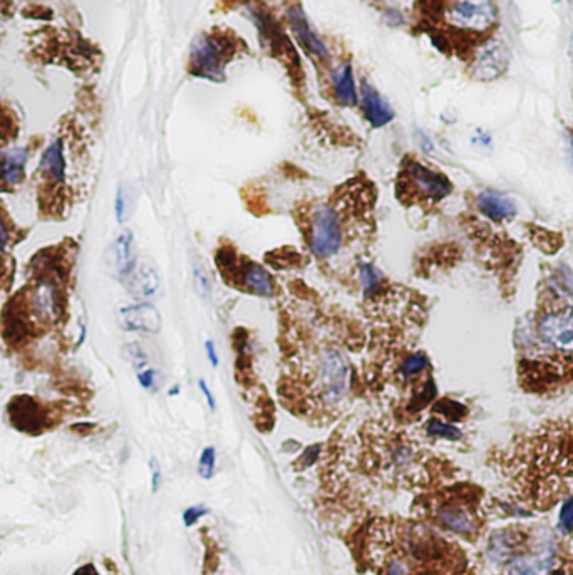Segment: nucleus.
Here are the masks:
<instances>
[{
    "mask_svg": "<svg viewBox=\"0 0 573 575\" xmlns=\"http://www.w3.org/2000/svg\"><path fill=\"white\" fill-rule=\"evenodd\" d=\"M240 279L241 282H243L245 289L257 294V296L270 297L273 296V291H275L270 274L263 267H260L258 264L253 262L243 264V267L240 269Z\"/></svg>",
    "mask_w": 573,
    "mask_h": 575,
    "instance_id": "a211bd4d",
    "label": "nucleus"
},
{
    "mask_svg": "<svg viewBox=\"0 0 573 575\" xmlns=\"http://www.w3.org/2000/svg\"><path fill=\"white\" fill-rule=\"evenodd\" d=\"M59 291L51 280H41L29 294V309L41 322H54L59 317Z\"/></svg>",
    "mask_w": 573,
    "mask_h": 575,
    "instance_id": "1a4fd4ad",
    "label": "nucleus"
},
{
    "mask_svg": "<svg viewBox=\"0 0 573 575\" xmlns=\"http://www.w3.org/2000/svg\"><path fill=\"white\" fill-rule=\"evenodd\" d=\"M570 158H572V163H573V138H572V143H570Z\"/></svg>",
    "mask_w": 573,
    "mask_h": 575,
    "instance_id": "4c0bfd02",
    "label": "nucleus"
},
{
    "mask_svg": "<svg viewBox=\"0 0 573 575\" xmlns=\"http://www.w3.org/2000/svg\"><path fill=\"white\" fill-rule=\"evenodd\" d=\"M340 242L342 235L337 213L332 208H320L312 225V250L319 257H330L339 250Z\"/></svg>",
    "mask_w": 573,
    "mask_h": 575,
    "instance_id": "39448f33",
    "label": "nucleus"
},
{
    "mask_svg": "<svg viewBox=\"0 0 573 575\" xmlns=\"http://www.w3.org/2000/svg\"><path fill=\"white\" fill-rule=\"evenodd\" d=\"M288 19H290V24H292V29L293 32H295L298 42H300L302 47L309 52V54L319 57V59H325L327 56H329V51H327V47L324 42L319 36L315 34L314 31H312L309 21H307V17L304 16V12L302 11H290L288 14Z\"/></svg>",
    "mask_w": 573,
    "mask_h": 575,
    "instance_id": "ddd939ff",
    "label": "nucleus"
},
{
    "mask_svg": "<svg viewBox=\"0 0 573 575\" xmlns=\"http://www.w3.org/2000/svg\"><path fill=\"white\" fill-rule=\"evenodd\" d=\"M334 91L337 94L339 101L345 106H354L357 103L356 94V83H354V74L350 66H344L334 74Z\"/></svg>",
    "mask_w": 573,
    "mask_h": 575,
    "instance_id": "412c9836",
    "label": "nucleus"
},
{
    "mask_svg": "<svg viewBox=\"0 0 573 575\" xmlns=\"http://www.w3.org/2000/svg\"><path fill=\"white\" fill-rule=\"evenodd\" d=\"M208 513V510L203 505H195V507H189L186 512L183 513V522L186 527H191L195 525L198 520L201 519V517H205Z\"/></svg>",
    "mask_w": 573,
    "mask_h": 575,
    "instance_id": "cd10ccee",
    "label": "nucleus"
},
{
    "mask_svg": "<svg viewBox=\"0 0 573 575\" xmlns=\"http://www.w3.org/2000/svg\"><path fill=\"white\" fill-rule=\"evenodd\" d=\"M572 56H573V37H572Z\"/></svg>",
    "mask_w": 573,
    "mask_h": 575,
    "instance_id": "58836bf2",
    "label": "nucleus"
},
{
    "mask_svg": "<svg viewBox=\"0 0 573 575\" xmlns=\"http://www.w3.org/2000/svg\"><path fill=\"white\" fill-rule=\"evenodd\" d=\"M537 334L545 346L557 351L573 368V311L567 307H550L540 314Z\"/></svg>",
    "mask_w": 573,
    "mask_h": 575,
    "instance_id": "f03ea898",
    "label": "nucleus"
},
{
    "mask_svg": "<svg viewBox=\"0 0 573 575\" xmlns=\"http://www.w3.org/2000/svg\"><path fill=\"white\" fill-rule=\"evenodd\" d=\"M508 51L501 44H490L478 54L475 64V78L480 81H493L508 68Z\"/></svg>",
    "mask_w": 573,
    "mask_h": 575,
    "instance_id": "9b49d317",
    "label": "nucleus"
},
{
    "mask_svg": "<svg viewBox=\"0 0 573 575\" xmlns=\"http://www.w3.org/2000/svg\"><path fill=\"white\" fill-rule=\"evenodd\" d=\"M434 394H436L434 383L428 381L423 386V389H421L416 396H413V401H411V410H421V408L428 405L431 399L434 398Z\"/></svg>",
    "mask_w": 573,
    "mask_h": 575,
    "instance_id": "bb28decb",
    "label": "nucleus"
},
{
    "mask_svg": "<svg viewBox=\"0 0 573 575\" xmlns=\"http://www.w3.org/2000/svg\"><path fill=\"white\" fill-rule=\"evenodd\" d=\"M319 448H320V446H314V448L307 450V453H305V456H304V463H305V465L314 463L315 456H317V453H319Z\"/></svg>",
    "mask_w": 573,
    "mask_h": 575,
    "instance_id": "e433bc0d",
    "label": "nucleus"
},
{
    "mask_svg": "<svg viewBox=\"0 0 573 575\" xmlns=\"http://www.w3.org/2000/svg\"><path fill=\"white\" fill-rule=\"evenodd\" d=\"M195 287L201 297H206L210 294V280H208L206 272H203L200 267L195 269Z\"/></svg>",
    "mask_w": 573,
    "mask_h": 575,
    "instance_id": "c85d7f7f",
    "label": "nucleus"
},
{
    "mask_svg": "<svg viewBox=\"0 0 573 575\" xmlns=\"http://www.w3.org/2000/svg\"><path fill=\"white\" fill-rule=\"evenodd\" d=\"M120 319L122 327L127 331L156 334L161 329V316L151 304H136V306L121 309Z\"/></svg>",
    "mask_w": 573,
    "mask_h": 575,
    "instance_id": "9d476101",
    "label": "nucleus"
},
{
    "mask_svg": "<svg viewBox=\"0 0 573 575\" xmlns=\"http://www.w3.org/2000/svg\"><path fill=\"white\" fill-rule=\"evenodd\" d=\"M138 381L144 389H153L156 383V374L153 369H143L138 373Z\"/></svg>",
    "mask_w": 573,
    "mask_h": 575,
    "instance_id": "c756f323",
    "label": "nucleus"
},
{
    "mask_svg": "<svg viewBox=\"0 0 573 575\" xmlns=\"http://www.w3.org/2000/svg\"><path fill=\"white\" fill-rule=\"evenodd\" d=\"M216 468V451L213 446H206L200 455V463H198V473L201 478L210 480Z\"/></svg>",
    "mask_w": 573,
    "mask_h": 575,
    "instance_id": "393cba45",
    "label": "nucleus"
},
{
    "mask_svg": "<svg viewBox=\"0 0 573 575\" xmlns=\"http://www.w3.org/2000/svg\"><path fill=\"white\" fill-rule=\"evenodd\" d=\"M362 101L367 121L371 123L374 128L386 126L387 123H391L392 118H394V111H392L391 106L384 101V99L379 96V93L372 88V86L362 84Z\"/></svg>",
    "mask_w": 573,
    "mask_h": 575,
    "instance_id": "4468645a",
    "label": "nucleus"
},
{
    "mask_svg": "<svg viewBox=\"0 0 573 575\" xmlns=\"http://www.w3.org/2000/svg\"><path fill=\"white\" fill-rule=\"evenodd\" d=\"M39 171L42 175H46L47 178H51L52 182H64L65 160L63 153V143L54 141L47 146L44 153H42Z\"/></svg>",
    "mask_w": 573,
    "mask_h": 575,
    "instance_id": "aec40b11",
    "label": "nucleus"
},
{
    "mask_svg": "<svg viewBox=\"0 0 573 575\" xmlns=\"http://www.w3.org/2000/svg\"><path fill=\"white\" fill-rule=\"evenodd\" d=\"M107 265L112 269L117 277L125 279L132 274L135 267V257H132V235L130 232L122 234L115 240V244L107 250Z\"/></svg>",
    "mask_w": 573,
    "mask_h": 575,
    "instance_id": "f8f14e48",
    "label": "nucleus"
},
{
    "mask_svg": "<svg viewBox=\"0 0 573 575\" xmlns=\"http://www.w3.org/2000/svg\"><path fill=\"white\" fill-rule=\"evenodd\" d=\"M448 22L466 31H486L496 19L493 2H454L446 12Z\"/></svg>",
    "mask_w": 573,
    "mask_h": 575,
    "instance_id": "20e7f679",
    "label": "nucleus"
},
{
    "mask_svg": "<svg viewBox=\"0 0 573 575\" xmlns=\"http://www.w3.org/2000/svg\"><path fill=\"white\" fill-rule=\"evenodd\" d=\"M9 240H11V235H9L7 225L4 223L2 218H0V254H2V252L7 249Z\"/></svg>",
    "mask_w": 573,
    "mask_h": 575,
    "instance_id": "2f4dec72",
    "label": "nucleus"
},
{
    "mask_svg": "<svg viewBox=\"0 0 573 575\" xmlns=\"http://www.w3.org/2000/svg\"><path fill=\"white\" fill-rule=\"evenodd\" d=\"M496 468L516 500L533 510L573 505V425L548 421L496 455Z\"/></svg>",
    "mask_w": 573,
    "mask_h": 575,
    "instance_id": "f257e3e1",
    "label": "nucleus"
},
{
    "mask_svg": "<svg viewBox=\"0 0 573 575\" xmlns=\"http://www.w3.org/2000/svg\"><path fill=\"white\" fill-rule=\"evenodd\" d=\"M426 433H428L429 436H433V438H444V440H451V441L461 440V436H463V433L458 430L456 426L448 425V423H443L438 420H431L428 425H426Z\"/></svg>",
    "mask_w": 573,
    "mask_h": 575,
    "instance_id": "5701e85b",
    "label": "nucleus"
},
{
    "mask_svg": "<svg viewBox=\"0 0 573 575\" xmlns=\"http://www.w3.org/2000/svg\"><path fill=\"white\" fill-rule=\"evenodd\" d=\"M27 153L22 148H12L0 155V183L4 187H16L23 177Z\"/></svg>",
    "mask_w": 573,
    "mask_h": 575,
    "instance_id": "2eb2a0df",
    "label": "nucleus"
},
{
    "mask_svg": "<svg viewBox=\"0 0 573 575\" xmlns=\"http://www.w3.org/2000/svg\"><path fill=\"white\" fill-rule=\"evenodd\" d=\"M116 218L117 222H125V217H126V200H125V193H122V190L120 188L117 190V195H116Z\"/></svg>",
    "mask_w": 573,
    "mask_h": 575,
    "instance_id": "7c9ffc66",
    "label": "nucleus"
},
{
    "mask_svg": "<svg viewBox=\"0 0 573 575\" xmlns=\"http://www.w3.org/2000/svg\"><path fill=\"white\" fill-rule=\"evenodd\" d=\"M478 207L486 217L493 218V220H508L516 213L513 200L496 192H483L478 197Z\"/></svg>",
    "mask_w": 573,
    "mask_h": 575,
    "instance_id": "f3484780",
    "label": "nucleus"
},
{
    "mask_svg": "<svg viewBox=\"0 0 573 575\" xmlns=\"http://www.w3.org/2000/svg\"><path fill=\"white\" fill-rule=\"evenodd\" d=\"M205 349H206V356H208V359H210L211 366H213V368H216V366H218V356H216L215 344H213L211 341H206Z\"/></svg>",
    "mask_w": 573,
    "mask_h": 575,
    "instance_id": "f704fd0d",
    "label": "nucleus"
},
{
    "mask_svg": "<svg viewBox=\"0 0 573 575\" xmlns=\"http://www.w3.org/2000/svg\"><path fill=\"white\" fill-rule=\"evenodd\" d=\"M436 519L444 529L459 535H473L476 532V517L471 508L461 500H446L436 508Z\"/></svg>",
    "mask_w": 573,
    "mask_h": 575,
    "instance_id": "0eeeda50",
    "label": "nucleus"
},
{
    "mask_svg": "<svg viewBox=\"0 0 573 575\" xmlns=\"http://www.w3.org/2000/svg\"><path fill=\"white\" fill-rule=\"evenodd\" d=\"M151 467H153V478H151V488H153V492H156V490H158L159 482H161V473H159L158 467L153 465V462H151Z\"/></svg>",
    "mask_w": 573,
    "mask_h": 575,
    "instance_id": "c9c22d12",
    "label": "nucleus"
},
{
    "mask_svg": "<svg viewBox=\"0 0 573 575\" xmlns=\"http://www.w3.org/2000/svg\"><path fill=\"white\" fill-rule=\"evenodd\" d=\"M386 575H407V569H406L404 564L394 560V562H391L389 567H387V574Z\"/></svg>",
    "mask_w": 573,
    "mask_h": 575,
    "instance_id": "72a5a7b5",
    "label": "nucleus"
},
{
    "mask_svg": "<svg viewBox=\"0 0 573 575\" xmlns=\"http://www.w3.org/2000/svg\"><path fill=\"white\" fill-rule=\"evenodd\" d=\"M428 364H429L428 358H426L424 354H413L401 364L399 373L404 379H409L416 376V374L423 373V371L428 368Z\"/></svg>",
    "mask_w": 573,
    "mask_h": 575,
    "instance_id": "b1692460",
    "label": "nucleus"
},
{
    "mask_svg": "<svg viewBox=\"0 0 573 575\" xmlns=\"http://www.w3.org/2000/svg\"><path fill=\"white\" fill-rule=\"evenodd\" d=\"M406 173L407 178L411 180V183L414 185V188L429 200L438 202V200H443L446 195L451 193V183L448 182V178H444L443 175L434 173V171L416 163V161H409L407 163Z\"/></svg>",
    "mask_w": 573,
    "mask_h": 575,
    "instance_id": "6e6552de",
    "label": "nucleus"
},
{
    "mask_svg": "<svg viewBox=\"0 0 573 575\" xmlns=\"http://www.w3.org/2000/svg\"><path fill=\"white\" fill-rule=\"evenodd\" d=\"M520 544V535L513 534V532H500L491 537L490 540V555L496 562L510 559L515 554L516 547Z\"/></svg>",
    "mask_w": 573,
    "mask_h": 575,
    "instance_id": "4be33fe9",
    "label": "nucleus"
},
{
    "mask_svg": "<svg viewBox=\"0 0 573 575\" xmlns=\"http://www.w3.org/2000/svg\"><path fill=\"white\" fill-rule=\"evenodd\" d=\"M231 56V42L224 37L205 36L193 42L189 69L193 76L224 81V69Z\"/></svg>",
    "mask_w": 573,
    "mask_h": 575,
    "instance_id": "7ed1b4c3",
    "label": "nucleus"
},
{
    "mask_svg": "<svg viewBox=\"0 0 573 575\" xmlns=\"http://www.w3.org/2000/svg\"><path fill=\"white\" fill-rule=\"evenodd\" d=\"M200 391L203 393V396H205V399H206L208 408H210L211 411H215V408H216L215 398H213V394H211V391H210V388L206 386V383H205V381H200Z\"/></svg>",
    "mask_w": 573,
    "mask_h": 575,
    "instance_id": "473e14b6",
    "label": "nucleus"
},
{
    "mask_svg": "<svg viewBox=\"0 0 573 575\" xmlns=\"http://www.w3.org/2000/svg\"><path fill=\"white\" fill-rule=\"evenodd\" d=\"M381 279H382L381 272L374 269L372 265H362L361 280H362L364 289H366V292H369V294L376 292L379 289V285H381Z\"/></svg>",
    "mask_w": 573,
    "mask_h": 575,
    "instance_id": "a878e982",
    "label": "nucleus"
},
{
    "mask_svg": "<svg viewBox=\"0 0 573 575\" xmlns=\"http://www.w3.org/2000/svg\"><path fill=\"white\" fill-rule=\"evenodd\" d=\"M557 560L552 554L516 557L510 564V575H553Z\"/></svg>",
    "mask_w": 573,
    "mask_h": 575,
    "instance_id": "dca6fc26",
    "label": "nucleus"
},
{
    "mask_svg": "<svg viewBox=\"0 0 573 575\" xmlns=\"http://www.w3.org/2000/svg\"><path fill=\"white\" fill-rule=\"evenodd\" d=\"M320 383L327 403L337 401L342 396L345 383H347V368H345L342 356L334 353V351H329L322 356Z\"/></svg>",
    "mask_w": 573,
    "mask_h": 575,
    "instance_id": "423d86ee",
    "label": "nucleus"
},
{
    "mask_svg": "<svg viewBox=\"0 0 573 575\" xmlns=\"http://www.w3.org/2000/svg\"><path fill=\"white\" fill-rule=\"evenodd\" d=\"M131 282L130 289L136 297L149 299L153 297L159 289V277L158 272L148 264H141L138 269L132 270L130 275Z\"/></svg>",
    "mask_w": 573,
    "mask_h": 575,
    "instance_id": "6ab92c4d",
    "label": "nucleus"
}]
</instances>
